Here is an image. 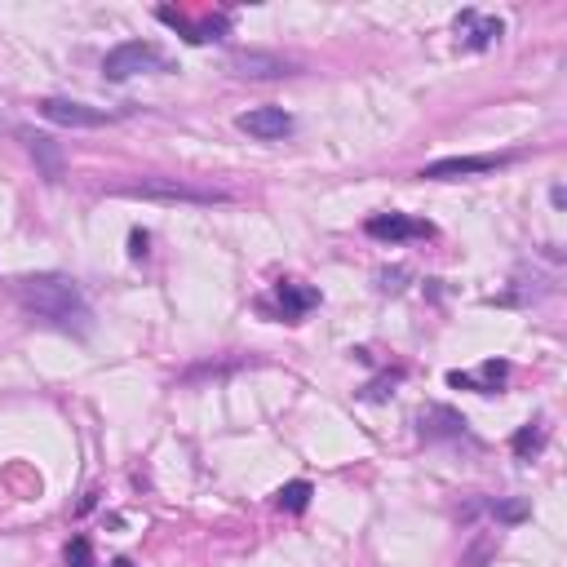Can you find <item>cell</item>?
I'll list each match as a JSON object with an SVG mask.
<instances>
[{"label": "cell", "instance_id": "6da1fadb", "mask_svg": "<svg viewBox=\"0 0 567 567\" xmlns=\"http://www.w3.org/2000/svg\"><path fill=\"white\" fill-rule=\"evenodd\" d=\"M14 298H18V306H23L32 319L58 329V333L85 337L94 329V310H89V301H85L80 284H76L71 275H58V270L23 275V279H14Z\"/></svg>", "mask_w": 567, "mask_h": 567}, {"label": "cell", "instance_id": "7a4b0ae2", "mask_svg": "<svg viewBox=\"0 0 567 567\" xmlns=\"http://www.w3.org/2000/svg\"><path fill=\"white\" fill-rule=\"evenodd\" d=\"M116 196H129V200H156V204H231V191H218V187H196V182H182V177H142L120 187Z\"/></svg>", "mask_w": 567, "mask_h": 567}, {"label": "cell", "instance_id": "3957f363", "mask_svg": "<svg viewBox=\"0 0 567 567\" xmlns=\"http://www.w3.org/2000/svg\"><path fill=\"white\" fill-rule=\"evenodd\" d=\"M165 54H160V45H151V40H125V45H116L106 58H102V76L111 80V85H125V80H134L137 71H165Z\"/></svg>", "mask_w": 567, "mask_h": 567}, {"label": "cell", "instance_id": "277c9868", "mask_svg": "<svg viewBox=\"0 0 567 567\" xmlns=\"http://www.w3.org/2000/svg\"><path fill=\"white\" fill-rule=\"evenodd\" d=\"M40 116L49 125H63V129H102V125H116V111L85 106V102H71V98H45L40 102Z\"/></svg>", "mask_w": 567, "mask_h": 567}, {"label": "cell", "instance_id": "5b68a950", "mask_svg": "<svg viewBox=\"0 0 567 567\" xmlns=\"http://www.w3.org/2000/svg\"><path fill=\"white\" fill-rule=\"evenodd\" d=\"M364 231L381 244H408V239H430L434 227L421 218H408V213H377V218H368Z\"/></svg>", "mask_w": 567, "mask_h": 567}, {"label": "cell", "instance_id": "8992f818", "mask_svg": "<svg viewBox=\"0 0 567 567\" xmlns=\"http://www.w3.org/2000/svg\"><path fill=\"white\" fill-rule=\"evenodd\" d=\"M514 156H448V160H434V165L421 168V177L430 182H452V177H470V173H492V168H505Z\"/></svg>", "mask_w": 567, "mask_h": 567}, {"label": "cell", "instance_id": "52a82bcc", "mask_svg": "<svg viewBox=\"0 0 567 567\" xmlns=\"http://www.w3.org/2000/svg\"><path fill=\"white\" fill-rule=\"evenodd\" d=\"M235 125L248 137H262V142H279V137L293 134V116H289L284 106H253V111H244Z\"/></svg>", "mask_w": 567, "mask_h": 567}, {"label": "cell", "instance_id": "ba28073f", "mask_svg": "<svg viewBox=\"0 0 567 567\" xmlns=\"http://www.w3.org/2000/svg\"><path fill=\"white\" fill-rule=\"evenodd\" d=\"M18 137H23L27 156L35 160V168H40V177H45V182H63V173H67L63 147H58L49 134H32V129H18Z\"/></svg>", "mask_w": 567, "mask_h": 567}, {"label": "cell", "instance_id": "9c48e42d", "mask_svg": "<svg viewBox=\"0 0 567 567\" xmlns=\"http://www.w3.org/2000/svg\"><path fill=\"white\" fill-rule=\"evenodd\" d=\"M452 27H457L466 49H492L501 35H505V23H501V18H483L479 9H461Z\"/></svg>", "mask_w": 567, "mask_h": 567}, {"label": "cell", "instance_id": "30bf717a", "mask_svg": "<svg viewBox=\"0 0 567 567\" xmlns=\"http://www.w3.org/2000/svg\"><path fill=\"white\" fill-rule=\"evenodd\" d=\"M231 71L244 80H279V76L293 71V63L279 58V54H262V49H239L231 58Z\"/></svg>", "mask_w": 567, "mask_h": 567}, {"label": "cell", "instance_id": "8fae6325", "mask_svg": "<svg viewBox=\"0 0 567 567\" xmlns=\"http://www.w3.org/2000/svg\"><path fill=\"white\" fill-rule=\"evenodd\" d=\"M156 18H160V23H168L173 32H182L187 40H191V45H213V40H222V35H227V27H231V23H227V14H218V18H204V23H191V18H187V14H177V9H156Z\"/></svg>", "mask_w": 567, "mask_h": 567}, {"label": "cell", "instance_id": "7c38bea8", "mask_svg": "<svg viewBox=\"0 0 567 567\" xmlns=\"http://www.w3.org/2000/svg\"><path fill=\"white\" fill-rule=\"evenodd\" d=\"M275 298H279V319H289V324H298L310 306H319V293L298 284V279H279V284H275Z\"/></svg>", "mask_w": 567, "mask_h": 567}, {"label": "cell", "instance_id": "4fadbf2b", "mask_svg": "<svg viewBox=\"0 0 567 567\" xmlns=\"http://www.w3.org/2000/svg\"><path fill=\"white\" fill-rule=\"evenodd\" d=\"M505 377H510V364H505V359H488V364L479 368V377H470V372H448V386H457V390H479V395H497Z\"/></svg>", "mask_w": 567, "mask_h": 567}, {"label": "cell", "instance_id": "5bb4252c", "mask_svg": "<svg viewBox=\"0 0 567 567\" xmlns=\"http://www.w3.org/2000/svg\"><path fill=\"white\" fill-rule=\"evenodd\" d=\"M421 434L426 439H461L466 434V417L452 412V408H443V403H434V408L421 412Z\"/></svg>", "mask_w": 567, "mask_h": 567}, {"label": "cell", "instance_id": "9a60e30c", "mask_svg": "<svg viewBox=\"0 0 567 567\" xmlns=\"http://www.w3.org/2000/svg\"><path fill=\"white\" fill-rule=\"evenodd\" d=\"M541 448H545V426H541V421L519 426V430H514V439H510V452H514L519 461H532Z\"/></svg>", "mask_w": 567, "mask_h": 567}, {"label": "cell", "instance_id": "2e32d148", "mask_svg": "<svg viewBox=\"0 0 567 567\" xmlns=\"http://www.w3.org/2000/svg\"><path fill=\"white\" fill-rule=\"evenodd\" d=\"M310 497H315V488H310L306 479H293V483H284V488L275 492V505H279L284 514H301V510L310 505Z\"/></svg>", "mask_w": 567, "mask_h": 567}, {"label": "cell", "instance_id": "e0dca14e", "mask_svg": "<svg viewBox=\"0 0 567 567\" xmlns=\"http://www.w3.org/2000/svg\"><path fill=\"white\" fill-rule=\"evenodd\" d=\"M67 567H94V545H89V536H76L67 545Z\"/></svg>", "mask_w": 567, "mask_h": 567}, {"label": "cell", "instance_id": "ac0fdd59", "mask_svg": "<svg viewBox=\"0 0 567 567\" xmlns=\"http://www.w3.org/2000/svg\"><path fill=\"white\" fill-rule=\"evenodd\" d=\"M492 514H497L501 523H523L528 519V501H497Z\"/></svg>", "mask_w": 567, "mask_h": 567}, {"label": "cell", "instance_id": "d6986e66", "mask_svg": "<svg viewBox=\"0 0 567 567\" xmlns=\"http://www.w3.org/2000/svg\"><path fill=\"white\" fill-rule=\"evenodd\" d=\"M492 554H497V541H492V536H483V541L470 550L466 559H461V567H483L488 559H492Z\"/></svg>", "mask_w": 567, "mask_h": 567}, {"label": "cell", "instance_id": "ffe728a7", "mask_svg": "<svg viewBox=\"0 0 567 567\" xmlns=\"http://www.w3.org/2000/svg\"><path fill=\"white\" fill-rule=\"evenodd\" d=\"M395 381H403V368H395V372H386L381 381H372V386H368V390H364V400H386Z\"/></svg>", "mask_w": 567, "mask_h": 567}, {"label": "cell", "instance_id": "44dd1931", "mask_svg": "<svg viewBox=\"0 0 567 567\" xmlns=\"http://www.w3.org/2000/svg\"><path fill=\"white\" fill-rule=\"evenodd\" d=\"M147 244H151V235L147 231H129V258H134V262L147 258Z\"/></svg>", "mask_w": 567, "mask_h": 567}, {"label": "cell", "instance_id": "7402d4cb", "mask_svg": "<svg viewBox=\"0 0 567 567\" xmlns=\"http://www.w3.org/2000/svg\"><path fill=\"white\" fill-rule=\"evenodd\" d=\"M400 279H403V270H381V289H386V293H400L403 289Z\"/></svg>", "mask_w": 567, "mask_h": 567}, {"label": "cell", "instance_id": "603a6c76", "mask_svg": "<svg viewBox=\"0 0 567 567\" xmlns=\"http://www.w3.org/2000/svg\"><path fill=\"white\" fill-rule=\"evenodd\" d=\"M550 200H554V208H563V204H567V191H563V187H554V191H550Z\"/></svg>", "mask_w": 567, "mask_h": 567}, {"label": "cell", "instance_id": "cb8c5ba5", "mask_svg": "<svg viewBox=\"0 0 567 567\" xmlns=\"http://www.w3.org/2000/svg\"><path fill=\"white\" fill-rule=\"evenodd\" d=\"M111 567H134V563H129V559H116V563H111Z\"/></svg>", "mask_w": 567, "mask_h": 567}]
</instances>
